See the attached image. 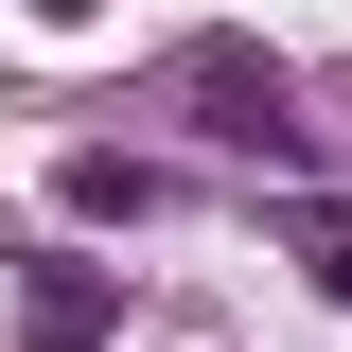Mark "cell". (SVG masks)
<instances>
[{"instance_id": "cell-3", "label": "cell", "mask_w": 352, "mask_h": 352, "mask_svg": "<svg viewBox=\"0 0 352 352\" xmlns=\"http://www.w3.org/2000/svg\"><path fill=\"white\" fill-rule=\"evenodd\" d=\"M159 194H176L159 159H71V212H88V229H141V212H159Z\"/></svg>"}, {"instance_id": "cell-1", "label": "cell", "mask_w": 352, "mask_h": 352, "mask_svg": "<svg viewBox=\"0 0 352 352\" xmlns=\"http://www.w3.org/2000/svg\"><path fill=\"white\" fill-rule=\"evenodd\" d=\"M176 106H194L229 159H282V176L317 159V141H300V106H282V71H264V53H229V36H194V53H176Z\"/></svg>"}, {"instance_id": "cell-2", "label": "cell", "mask_w": 352, "mask_h": 352, "mask_svg": "<svg viewBox=\"0 0 352 352\" xmlns=\"http://www.w3.org/2000/svg\"><path fill=\"white\" fill-rule=\"evenodd\" d=\"M124 335V282L106 264H36V352H106Z\"/></svg>"}, {"instance_id": "cell-4", "label": "cell", "mask_w": 352, "mask_h": 352, "mask_svg": "<svg viewBox=\"0 0 352 352\" xmlns=\"http://www.w3.org/2000/svg\"><path fill=\"white\" fill-rule=\"evenodd\" d=\"M317 282H335V300H352V229H317Z\"/></svg>"}]
</instances>
